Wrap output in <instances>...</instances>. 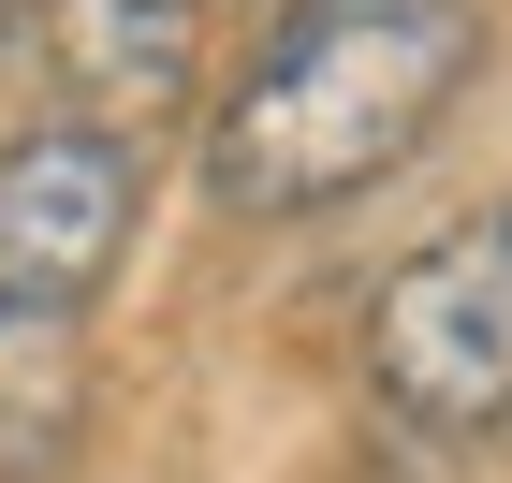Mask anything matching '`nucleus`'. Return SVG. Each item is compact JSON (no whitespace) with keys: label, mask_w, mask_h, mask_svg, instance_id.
Masks as SVG:
<instances>
[{"label":"nucleus","mask_w":512,"mask_h":483,"mask_svg":"<svg viewBox=\"0 0 512 483\" xmlns=\"http://www.w3.org/2000/svg\"><path fill=\"white\" fill-rule=\"evenodd\" d=\"M74 425H88V308L0 279V483H59Z\"/></svg>","instance_id":"39448f33"},{"label":"nucleus","mask_w":512,"mask_h":483,"mask_svg":"<svg viewBox=\"0 0 512 483\" xmlns=\"http://www.w3.org/2000/svg\"><path fill=\"white\" fill-rule=\"evenodd\" d=\"M366 381L395 425H512V191L439 220L366 308Z\"/></svg>","instance_id":"f03ea898"},{"label":"nucleus","mask_w":512,"mask_h":483,"mask_svg":"<svg viewBox=\"0 0 512 483\" xmlns=\"http://www.w3.org/2000/svg\"><path fill=\"white\" fill-rule=\"evenodd\" d=\"M264 15H293V0H264Z\"/></svg>","instance_id":"0eeeda50"},{"label":"nucleus","mask_w":512,"mask_h":483,"mask_svg":"<svg viewBox=\"0 0 512 483\" xmlns=\"http://www.w3.org/2000/svg\"><path fill=\"white\" fill-rule=\"evenodd\" d=\"M15 30H30V0H0V44H15Z\"/></svg>","instance_id":"423d86ee"},{"label":"nucleus","mask_w":512,"mask_h":483,"mask_svg":"<svg viewBox=\"0 0 512 483\" xmlns=\"http://www.w3.org/2000/svg\"><path fill=\"white\" fill-rule=\"evenodd\" d=\"M132 205H147V147L103 118H30L0 132V279H44V293H103L132 249Z\"/></svg>","instance_id":"7ed1b4c3"},{"label":"nucleus","mask_w":512,"mask_h":483,"mask_svg":"<svg viewBox=\"0 0 512 483\" xmlns=\"http://www.w3.org/2000/svg\"><path fill=\"white\" fill-rule=\"evenodd\" d=\"M469 74H483V0H293V15H264L249 74L205 118V205L337 220L395 161H425Z\"/></svg>","instance_id":"f257e3e1"},{"label":"nucleus","mask_w":512,"mask_h":483,"mask_svg":"<svg viewBox=\"0 0 512 483\" xmlns=\"http://www.w3.org/2000/svg\"><path fill=\"white\" fill-rule=\"evenodd\" d=\"M59 118H103L147 147V118H176L205 88V0H30Z\"/></svg>","instance_id":"20e7f679"}]
</instances>
